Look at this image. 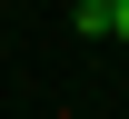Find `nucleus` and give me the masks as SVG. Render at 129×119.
<instances>
[{
	"label": "nucleus",
	"instance_id": "nucleus-1",
	"mask_svg": "<svg viewBox=\"0 0 129 119\" xmlns=\"http://www.w3.org/2000/svg\"><path fill=\"white\" fill-rule=\"evenodd\" d=\"M70 20H80L89 40H129V0H80Z\"/></svg>",
	"mask_w": 129,
	"mask_h": 119
}]
</instances>
